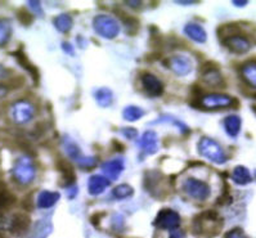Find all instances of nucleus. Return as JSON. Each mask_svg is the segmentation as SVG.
<instances>
[{
    "label": "nucleus",
    "mask_w": 256,
    "mask_h": 238,
    "mask_svg": "<svg viewBox=\"0 0 256 238\" xmlns=\"http://www.w3.org/2000/svg\"><path fill=\"white\" fill-rule=\"evenodd\" d=\"M67 192H68L70 198H74L76 196V193H78V187L76 186H70V187H67Z\"/></svg>",
    "instance_id": "obj_42"
},
{
    "label": "nucleus",
    "mask_w": 256,
    "mask_h": 238,
    "mask_svg": "<svg viewBox=\"0 0 256 238\" xmlns=\"http://www.w3.org/2000/svg\"><path fill=\"white\" fill-rule=\"evenodd\" d=\"M50 229L52 226L49 222H46V223L40 222L36 226V228H35V238H46L49 234V232H50Z\"/></svg>",
    "instance_id": "obj_33"
},
{
    "label": "nucleus",
    "mask_w": 256,
    "mask_h": 238,
    "mask_svg": "<svg viewBox=\"0 0 256 238\" xmlns=\"http://www.w3.org/2000/svg\"><path fill=\"white\" fill-rule=\"evenodd\" d=\"M247 3H248V2H246V0H244V2H237V0H233L232 2V4H234L236 6H244Z\"/></svg>",
    "instance_id": "obj_46"
},
{
    "label": "nucleus",
    "mask_w": 256,
    "mask_h": 238,
    "mask_svg": "<svg viewBox=\"0 0 256 238\" xmlns=\"http://www.w3.org/2000/svg\"><path fill=\"white\" fill-rule=\"evenodd\" d=\"M241 78L252 89H256V60H248L241 64Z\"/></svg>",
    "instance_id": "obj_15"
},
{
    "label": "nucleus",
    "mask_w": 256,
    "mask_h": 238,
    "mask_svg": "<svg viewBox=\"0 0 256 238\" xmlns=\"http://www.w3.org/2000/svg\"><path fill=\"white\" fill-rule=\"evenodd\" d=\"M96 162H98V161H96V157L84 156L82 160L78 161V165L84 170H90V169H93L94 166H96Z\"/></svg>",
    "instance_id": "obj_34"
},
{
    "label": "nucleus",
    "mask_w": 256,
    "mask_h": 238,
    "mask_svg": "<svg viewBox=\"0 0 256 238\" xmlns=\"http://www.w3.org/2000/svg\"><path fill=\"white\" fill-rule=\"evenodd\" d=\"M182 190L184 194L194 201H206L211 194V187L208 182L202 179L194 178V176H188L182 183Z\"/></svg>",
    "instance_id": "obj_4"
},
{
    "label": "nucleus",
    "mask_w": 256,
    "mask_h": 238,
    "mask_svg": "<svg viewBox=\"0 0 256 238\" xmlns=\"http://www.w3.org/2000/svg\"><path fill=\"white\" fill-rule=\"evenodd\" d=\"M121 134L128 139H134L138 136V132L134 128H122L121 129Z\"/></svg>",
    "instance_id": "obj_38"
},
{
    "label": "nucleus",
    "mask_w": 256,
    "mask_h": 238,
    "mask_svg": "<svg viewBox=\"0 0 256 238\" xmlns=\"http://www.w3.org/2000/svg\"><path fill=\"white\" fill-rule=\"evenodd\" d=\"M35 104L28 100H18L13 102L8 110V116L17 125L28 124L35 116Z\"/></svg>",
    "instance_id": "obj_3"
},
{
    "label": "nucleus",
    "mask_w": 256,
    "mask_h": 238,
    "mask_svg": "<svg viewBox=\"0 0 256 238\" xmlns=\"http://www.w3.org/2000/svg\"><path fill=\"white\" fill-rule=\"evenodd\" d=\"M62 49H64V52H66V53H68L70 56H74V53H75V52H74V48H72V46H71V44H70V42H62Z\"/></svg>",
    "instance_id": "obj_41"
},
{
    "label": "nucleus",
    "mask_w": 256,
    "mask_h": 238,
    "mask_svg": "<svg viewBox=\"0 0 256 238\" xmlns=\"http://www.w3.org/2000/svg\"><path fill=\"white\" fill-rule=\"evenodd\" d=\"M124 24H125V28L129 35H136L139 30V21L134 17H122Z\"/></svg>",
    "instance_id": "obj_32"
},
{
    "label": "nucleus",
    "mask_w": 256,
    "mask_h": 238,
    "mask_svg": "<svg viewBox=\"0 0 256 238\" xmlns=\"http://www.w3.org/2000/svg\"><path fill=\"white\" fill-rule=\"evenodd\" d=\"M254 174H255V179H256V170H255V172H254Z\"/></svg>",
    "instance_id": "obj_49"
},
{
    "label": "nucleus",
    "mask_w": 256,
    "mask_h": 238,
    "mask_svg": "<svg viewBox=\"0 0 256 238\" xmlns=\"http://www.w3.org/2000/svg\"><path fill=\"white\" fill-rule=\"evenodd\" d=\"M93 28L100 38L114 39L120 32V24L118 20L108 14H98L93 18Z\"/></svg>",
    "instance_id": "obj_6"
},
{
    "label": "nucleus",
    "mask_w": 256,
    "mask_h": 238,
    "mask_svg": "<svg viewBox=\"0 0 256 238\" xmlns=\"http://www.w3.org/2000/svg\"><path fill=\"white\" fill-rule=\"evenodd\" d=\"M94 98H96V102L98 103V106L100 107H108L112 104V100H114V93H112L111 89L108 88H100L98 90L94 93Z\"/></svg>",
    "instance_id": "obj_27"
},
{
    "label": "nucleus",
    "mask_w": 256,
    "mask_h": 238,
    "mask_svg": "<svg viewBox=\"0 0 256 238\" xmlns=\"http://www.w3.org/2000/svg\"><path fill=\"white\" fill-rule=\"evenodd\" d=\"M6 74H8V70L4 68V67L0 64V78H6Z\"/></svg>",
    "instance_id": "obj_44"
},
{
    "label": "nucleus",
    "mask_w": 256,
    "mask_h": 238,
    "mask_svg": "<svg viewBox=\"0 0 256 238\" xmlns=\"http://www.w3.org/2000/svg\"><path fill=\"white\" fill-rule=\"evenodd\" d=\"M125 169V164L122 158H114V160L106 161L102 165L103 176H106L110 180H116L122 174Z\"/></svg>",
    "instance_id": "obj_14"
},
{
    "label": "nucleus",
    "mask_w": 256,
    "mask_h": 238,
    "mask_svg": "<svg viewBox=\"0 0 256 238\" xmlns=\"http://www.w3.org/2000/svg\"><path fill=\"white\" fill-rule=\"evenodd\" d=\"M0 238H2V236H0Z\"/></svg>",
    "instance_id": "obj_50"
},
{
    "label": "nucleus",
    "mask_w": 256,
    "mask_h": 238,
    "mask_svg": "<svg viewBox=\"0 0 256 238\" xmlns=\"http://www.w3.org/2000/svg\"><path fill=\"white\" fill-rule=\"evenodd\" d=\"M13 57L18 60V64H21V66L24 67V68L26 70L28 74H30L31 78H34V82L38 84V82H39V71H38L36 66H34L30 60H28V56L24 54V52H22V49H20V50H16L14 53H13Z\"/></svg>",
    "instance_id": "obj_20"
},
{
    "label": "nucleus",
    "mask_w": 256,
    "mask_h": 238,
    "mask_svg": "<svg viewBox=\"0 0 256 238\" xmlns=\"http://www.w3.org/2000/svg\"><path fill=\"white\" fill-rule=\"evenodd\" d=\"M28 6H30L31 10H34V12H36L38 14L42 17V4H40V2H28Z\"/></svg>",
    "instance_id": "obj_39"
},
{
    "label": "nucleus",
    "mask_w": 256,
    "mask_h": 238,
    "mask_svg": "<svg viewBox=\"0 0 256 238\" xmlns=\"http://www.w3.org/2000/svg\"><path fill=\"white\" fill-rule=\"evenodd\" d=\"M53 24H54V28H57L60 32L66 34L72 28L74 20L72 17H71L70 14H67V13H60V14H58L57 17H54Z\"/></svg>",
    "instance_id": "obj_25"
},
{
    "label": "nucleus",
    "mask_w": 256,
    "mask_h": 238,
    "mask_svg": "<svg viewBox=\"0 0 256 238\" xmlns=\"http://www.w3.org/2000/svg\"><path fill=\"white\" fill-rule=\"evenodd\" d=\"M166 66L172 70V72L176 76H184L190 75L193 70L192 60L186 54H174L168 60Z\"/></svg>",
    "instance_id": "obj_10"
},
{
    "label": "nucleus",
    "mask_w": 256,
    "mask_h": 238,
    "mask_svg": "<svg viewBox=\"0 0 256 238\" xmlns=\"http://www.w3.org/2000/svg\"><path fill=\"white\" fill-rule=\"evenodd\" d=\"M17 18H18V21L21 22L22 24H24V26H28V24H32L34 21L32 14H31L30 12H28L24 8L18 10V12H17Z\"/></svg>",
    "instance_id": "obj_35"
},
{
    "label": "nucleus",
    "mask_w": 256,
    "mask_h": 238,
    "mask_svg": "<svg viewBox=\"0 0 256 238\" xmlns=\"http://www.w3.org/2000/svg\"><path fill=\"white\" fill-rule=\"evenodd\" d=\"M56 165H57V169L60 170V172L62 174L64 180L67 182V187L74 186L76 175H75V172H74V168L70 165V162H67L66 160H64V158H60H60L57 160V162H56Z\"/></svg>",
    "instance_id": "obj_23"
},
{
    "label": "nucleus",
    "mask_w": 256,
    "mask_h": 238,
    "mask_svg": "<svg viewBox=\"0 0 256 238\" xmlns=\"http://www.w3.org/2000/svg\"><path fill=\"white\" fill-rule=\"evenodd\" d=\"M138 147L147 154H154L158 151V136L154 130H147L138 140Z\"/></svg>",
    "instance_id": "obj_13"
},
{
    "label": "nucleus",
    "mask_w": 256,
    "mask_h": 238,
    "mask_svg": "<svg viewBox=\"0 0 256 238\" xmlns=\"http://www.w3.org/2000/svg\"><path fill=\"white\" fill-rule=\"evenodd\" d=\"M197 148H198V154L202 157H205L208 161L216 164V165H223L228 160L222 144L218 140H215L214 138L202 136L198 140Z\"/></svg>",
    "instance_id": "obj_2"
},
{
    "label": "nucleus",
    "mask_w": 256,
    "mask_h": 238,
    "mask_svg": "<svg viewBox=\"0 0 256 238\" xmlns=\"http://www.w3.org/2000/svg\"><path fill=\"white\" fill-rule=\"evenodd\" d=\"M222 42L226 49H229V52H232L234 54H244L251 49V42L244 36V34L228 38Z\"/></svg>",
    "instance_id": "obj_12"
},
{
    "label": "nucleus",
    "mask_w": 256,
    "mask_h": 238,
    "mask_svg": "<svg viewBox=\"0 0 256 238\" xmlns=\"http://www.w3.org/2000/svg\"><path fill=\"white\" fill-rule=\"evenodd\" d=\"M200 72H201L202 82L208 84V86L224 88V85H226L223 74H222V71H220L216 64L208 62V64H205L200 68Z\"/></svg>",
    "instance_id": "obj_8"
},
{
    "label": "nucleus",
    "mask_w": 256,
    "mask_h": 238,
    "mask_svg": "<svg viewBox=\"0 0 256 238\" xmlns=\"http://www.w3.org/2000/svg\"><path fill=\"white\" fill-rule=\"evenodd\" d=\"M12 176L20 186H28L36 176V166L28 154L20 156L12 168Z\"/></svg>",
    "instance_id": "obj_1"
},
{
    "label": "nucleus",
    "mask_w": 256,
    "mask_h": 238,
    "mask_svg": "<svg viewBox=\"0 0 256 238\" xmlns=\"http://www.w3.org/2000/svg\"><path fill=\"white\" fill-rule=\"evenodd\" d=\"M140 84H142L143 90L152 98L162 96L164 93V84L160 78L156 75L150 72H143L140 75Z\"/></svg>",
    "instance_id": "obj_11"
},
{
    "label": "nucleus",
    "mask_w": 256,
    "mask_h": 238,
    "mask_svg": "<svg viewBox=\"0 0 256 238\" xmlns=\"http://www.w3.org/2000/svg\"><path fill=\"white\" fill-rule=\"evenodd\" d=\"M242 34L241 26L238 24H222L219 28H218V36H219L220 42H224L226 39L230 36H234V35H240Z\"/></svg>",
    "instance_id": "obj_26"
},
{
    "label": "nucleus",
    "mask_w": 256,
    "mask_h": 238,
    "mask_svg": "<svg viewBox=\"0 0 256 238\" xmlns=\"http://www.w3.org/2000/svg\"><path fill=\"white\" fill-rule=\"evenodd\" d=\"M110 187V180L103 175H92L88 182V190L92 196H98L102 194L107 188Z\"/></svg>",
    "instance_id": "obj_16"
},
{
    "label": "nucleus",
    "mask_w": 256,
    "mask_h": 238,
    "mask_svg": "<svg viewBox=\"0 0 256 238\" xmlns=\"http://www.w3.org/2000/svg\"><path fill=\"white\" fill-rule=\"evenodd\" d=\"M178 4H183V6H188V4H193L196 3V2H176Z\"/></svg>",
    "instance_id": "obj_47"
},
{
    "label": "nucleus",
    "mask_w": 256,
    "mask_h": 238,
    "mask_svg": "<svg viewBox=\"0 0 256 238\" xmlns=\"http://www.w3.org/2000/svg\"><path fill=\"white\" fill-rule=\"evenodd\" d=\"M126 4L130 6H133V8H139L142 2H126Z\"/></svg>",
    "instance_id": "obj_45"
},
{
    "label": "nucleus",
    "mask_w": 256,
    "mask_h": 238,
    "mask_svg": "<svg viewBox=\"0 0 256 238\" xmlns=\"http://www.w3.org/2000/svg\"><path fill=\"white\" fill-rule=\"evenodd\" d=\"M134 194V190L132 186L129 184H120L118 187H114V190H112V196L116 200H125L129 198Z\"/></svg>",
    "instance_id": "obj_31"
},
{
    "label": "nucleus",
    "mask_w": 256,
    "mask_h": 238,
    "mask_svg": "<svg viewBox=\"0 0 256 238\" xmlns=\"http://www.w3.org/2000/svg\"><path fill=\"white\" fill-rule=\"evenodd\" d=\"M143 114H144V111L138 106H126L122 111V118L126 121H130V122L140 120L143 118Z\"/></svg>",
    "instance_id": "obj_29"
},
{
    "label": "nucleus",
    "mask_w": 256,
    "mask_h": 238,
    "mask_svg": "<svg viewBox=\"0 0 256 238\" xmlns=\"http://www.w3.org/2000/svg\"><path fill=\"white\" fill-rule=\"evenodd\" d=\"M111 224H112V228L114 230H118V232H121L124 228H125V219H124L122 215L120 214H114L112 216L111 220Z\"/></svg>",
    "instance_id": "obj_36"
},
{
    "label": "nucleus",
    "mask_w": 256,
    "mask_h": 238,
    "mask_svg": "<svg viewBox=\"0 0 256 238\" xmlns=\"http://www.w3.org/2000/svg\"><path fill=\"white\" fill-rule=\"evenodd\" d=\"M252 111H254V114H256V106H252Z\"/></svg>",
    "instance_id": "obj_48"
},
{
    "label": "nucleus",
    "mask_w": 256,
    "mask_h": 238,
    "mask_svg": "<svg viewBox=\"0 0 256 238\" xmlns=\"http://www.w3.org/2000/svg\"><path fill=\"white\" fill-rule=\"evenodd\" d=\"M223 226V219L219 216L216 211H205L196 216L194 228L205 236H214Z\"/></svg>",
    "instance_id": "obj_5"
},
{
    "label": "nucleus",
    "mask_w": 256,
    "mask_h": 238,
    "mask_svg": "<svg viewBox=\"0 0 256 238\" xmlns=\"http://www.w3.org/2000/svg\"><path fill=\"white\" fill-rule=\"evenodd\" d=\"M232 180L238 186H246L252 182V175L246 166L237 165L232 172Z\"/></svg>",
    "instance_id": "obj_22"
},
{
    "label": "nucleus",
    "mask_w": 256,
    "mask_h": 238,
    "mask_svg": "<svg viewBox=\"0 0 256 238\" xmlns=\"http://www.w3.org/2000/svg\"><path fill=\"white\" fill-rule=\"evenodd\" d=\"M236 102L234 98H232L228 94L222 93H210L200 96L198 98V108L204 110H222L228 108ZM237 103V102H236Z\"/></svg>",
    "instance_id": "obj_7"
},
{
    "label": "nucleus",
    "mask_w": 256,
    "mask_h": 238,
    "mask_svg": "<svg viewBox=\"0 0 256 238\" xmlns=\"http://www.w3.org/2000/svg\"><path fill=\"white\" fill-rule=\"evenodd\" d=\"M6 94H8V86L4 84H0V98H4Z\"/></svg>",
    "instance_id": "obj_43"
},
{
    "label": "nucleus",
    "mask_w": 256,
    "mask_h": 238,
    "mask_svg": "<svg viewBox=\"0 0 256 238\" xmlns=\"http://www.w3.org/2000/svg\"><path fill=\"white\" fill-rule=\"evenodd\" d=\"M12 31V24L10 20L0 18V46H4L10 42Z\"/></svg>",
    "instance_id": "obj_28"
},
{
    "label": "nucleus",
    "mask_w": 256,
    "mask_h": 238,
    "mask_svg": "<svg viewBox=\"0 0 256 238\" xmlns=\"http://www.w3.org/2000/svg\"><path fill=\"white\" fill-rule=\"evenodd\" d=\"M144 186L152 196H156V190L157 192L164 190L162 175L158 172H148L147 174H146Z\"/></svg>",
    "instance_id": "obj_17"
},
{
    "label": "nucleus",
    "mask_w": 256,
    "mask_h": 238,
    "mask_svg": "<svg viewBox=\"0 0 256 238\" xmlns=\"http://www.w3.org/2000/svg\"><path fill=\"white\" fill-rule=\"evenodd\" d=\"M62 144H64V151H66L67 156H68L71 160L78 162V161L82 160V157H84L80 147H78L74 140H71L68 136H64V140H62Z\"/></svg>",
    "instance_id": "obj_24"
},
{
    "label": "nucleus",
    "mask_w": 256,
    "mask_h": 238,
    "mask_svg": "<svg viewBox=\"0 0 256 238\" xmlns=\"http://www.w3.org/2000/svg\"><path fill=\"white\" fill-rule=\"evenodd\" d=\"M184 34H186L190 40L200 42V44H204V42H206V40H208V34H206L205 28H202L201 24H194V22H190V24H186Z\"/></svg>",
    "instance_id": "obj_18"
},
{
    "label": "nucleus",
    "mask_w": 256,
    "mask_h": 238,
    "mask_svg": "<svg viewBox=\"0 0 256 238\" xmlns=\"http://www.w3.org/2000/svg\"><path fill=\"white\" fill-rule=\"evenodd\" d=\"M60 194L58 192H52V190H42L38 194L36 205L40 208H49L54 206L60 200Z\"/></svg>",
    "instance_id": "obj_21"
},
{
    "label": "nucleus",
    "mask_w": 256,
    "mask_h": 238,
    "mask_svg": "<svg viewBox=\"0 0 256 238\" xmlns=\"http://www.w3.org/2000/svg\"><path fill=\"white\" fill-rule=\"evenodd\" d=\"M180 215L176 211L172 210V208H162L154 219V226L157 228L168 229L172 232L174 229H178V226H180Z\"/></svg>",
    "instance_id": "obj_9"
},
{
    "label": "nucleus",
    "mask_w": 256,
    "mask_h": 238,
    "mask_svg": "<svg viewBox=\"0 0 256 238\" xmlns=\"http://www.w3.org/2000/svg\"><path fill=\"white\" fill-rule=\"evenodd\" d=\"M224 238H248V237L244 234L242 229L236 228V229H232V230H229Z\"/></svg>",
    "instance_id": "obj_37"
},
{
    "label": "nucleus",
    "mask_w": 256,
    "mask_h": 238,
    "mask_svg": "<svg viewBox=\"0 0 256 238\" xmlns=\"http://www.w3.org/2000/svg\"><path fill=\"white\" fill-rule=\"evenodd\" d=\"M224 130L230 138H236L240 134L242 126V120L237 114H229L223 121Z\"/></svg>",
    "instance_id": "obj_19"
},
{
    "label": "nucleus",
    "mask_w": 256,
    "mask_h": 238,
    "mask_svg": "<svg viewBox=\"0 0 256 238\" xmlns=\"http://www.w3.org/2000/svg\"><path fill=\"white\" fill-rule=\"evenodd\" d=\"M169 238H186V232L182 229H174L170 232Z\"/></svg>",
    "instance_id": "obj_40"
},
{
    "label": "nucleus",
    "mask_w": 256,
    "mask_h": 238,
    "mask_svg": "<svg viewBox=\"0 0 256 238\" xmlns=\"http://www.w3.org/2000/svg\"><path fill=\"white\" fill-rule=\"evenodd\" d=\"M28 224H30V218L26 214H16L12 216V220H10V229L13 230H24V229L28 228Z\"/></svg>",
    "instance_id": "obj_30"
}]
</instances>
